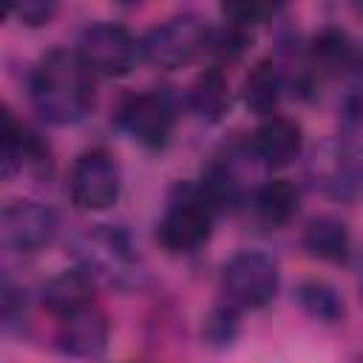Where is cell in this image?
<instances>
[{"label": "cell", "mask_w": 363, "mask_h": 363, "mask_svg": "<svg viewBox=\"0 0 363 363\" xmlns=\"http://www.w3.org/2000/svg\"><path fill=\"white\" fill-rule=\"evenodd\" d=\"M28 99L48 125H79L96 105V77L77 48H48L28 74Z\"/></svg>", "instance_id": "obj_1"}, {"label": "cell", "mask_w": 363, "mask_h": 363, "mask_svg": "<svg viewBox=\"0 0 363 363\" xmlns=\"http://www.w3.org/2000/svg\"><path fill=\"white\" fill-rule=\"evenodd\" d=\"M77 267L85 269L94 281L113 289H136L145 281L142 258L122 227L94 224L74 238Z\"/></svg>", "instance_id": "obj_2"}, {"label": "cell", "mask_w": 363, "mask_h": 363, "mask_svg": "<svg viewBox=\"0 0 363 363\" xmlns=\"http://www.w3.org/2000/svg\"><path fill=\"white\" fill-rule=\"evenodd\" d=\"M216 213L196 187V182H179L156 221V241L170 255H190L210 241Z\"/></svg>", "instance_id": "obj_3"}, {"label": "cell", "mask_w": 363, "mask_h": 363, "mask_svg": "<svg viewBox=\"0 0 363 363\" xmlns=\"http://www.w3.org/2000/svg\"><path fill=\"white\" fill-rule=\"evenodd\" d=\"M210 28L213 26L196 11L170 14L142 37V60L162 71L184 68L196 57L207 54Z\"/></svg>", "instance_id": "obj_4"}, {"label": "cell", "mask_w": 363, "mask_h": 363, "mask_svg": "<svg viewBox=\"0 0 363 363\" xmlns=\"http://www.w3.org/2000/svg\"><path fill=\"white\" fill-rule=\"evenodd\" d=\"M176 119H179V96L170 88H147L130 94L119 102L113 113L116 128L147 150H162L170 142Z\"/></svg>", "instance_id": "obj_5"}, {"label": "cell", "mask_w": 363, "mask_h": 363, "mask_svg": "<svg viewBox=\"0 0 363 363\" xmlns=\"http://www.w3.org/2000/svg\"><path fill=\"white\" fill-rule=\"evenodd\" d=\"M77 54L94 77H128L142 62V37L122 23L96 20L79 31Z\"/></svg>", "instance_id": "obj_6"}, {"label": "cell", "mask_w": 363, "mask_h": 363, "mask_svg": "<svg viewBox=\"0 0 363 363\" xmlns=\"http://www.w3.org/2000/svg\"><path fill=\"white\" fill-rule=\"evenodd\" d=\"M281 286V269L261 250H238L221 267V295L235 309H264Z\"/></svg>", "instance_id": "obj_7"}, {"label": "cell", "mask_w": 363, "mask_h": 363, "mask_svg": "<svg viewBox=\"0 0 363 363\" xmlns=\"http://www.w3.org/2000/svg\"><path fill=\"white\" fill-rule=\"evenodd\" d=\"M122 170L111 150L91 147L79 153L68 173V199L82 213H102L119 201Z\"/></svg>", "instance_id": "obj_8"}, {"label": "cell", "mask_w": 363, "mask_h": 363, "mask_svg": "<svg viewBox=\"0 0 363 363\" xmlns=\"http://www.w3.org/2000/svg\"><path fill=\"white\" fill-rule=\"evenodd\" d=\"M60 233V216L54 207L34 201V199H17L9 201L0 213V241L6 250L17 255H34L45 250Z\"/></svg>", "instance_id": "obj_9"}, {"label": "cell", "mask_w": 363, "mask_h": 363, "mask_svg": "<svg viewBox=\"0 0 363 363\" xmlns=\"http://www.w3.org/2000/svg\"><path fill=\"white\" fill-rule=\"evenodd\" d=\"M0 164L3 179L17 173H28L34 179L51 176V150L48 145L26 125H20L9 108H3V130H0Z\"/></svg>", "instance_id": "obj_10"}, {"label": "cell", "mask_w": 363, "mask_h": 363, "mask_svg": "<svg viewBox=\"0 0 363 363\" xmlns=\"http://www.w3.org/2000/svg\"><path fill=\"white\" fill-rule=\"evenodd\" d=\"M247 150L261 167L284 170V167H289V164H295L301 159V153H303V130L289 116H281V113L267 116L250 133Z\"/></svg>", "instance_id": "obj_11"}, {"label": "cell", "mask_w": 363, "mask_h": 363, "mask_svg": "<svg viewBox=\"0 0 363 363\" xmlns=\"http://www.w3.org/2000/svg\"><path fill=\"white\" fill-rule=\"evenodd\" d=\"M108 335H111V326H108L105 312L96 303H91V306L71 312V315L57 320L54 343L65 357L91 363V360H99L105 354Z\"/></svg>", "instance_id": "obj_12"}, {"label": "cell", "mask_w": 363, "mask_h": 363, "mask_svg": "<svg viewBox=\"0 0 363 363\" xmlns=\"http://www.w3.org/2000/svg\"><path fill=\"white\" fill-rule=\"evenodd\" d=\"M284 91H286V79L281 65L272 57H264L252 62V68L247 71L241 82V102L250 113H255L258 119H267V116H275Z\"/></svg>", "instance_id": "obj_13"}, {"label": "cell", "mask_w": 363, "mask_h": 363, "mask_svg": "<svg viewBox=\"0 0 363 363\" xmlns=\"http://www.w3.org/2000/svg\"><path fill=\"white\" fill-rule=\"evenodd\" d=\"M94 284L96 281L79 267L62 269V272H57L54 278H48L43 284L40 303L60 320V318H65L71 312H79V309L94 303Z\"/></svg>", "instance_id": "obj_14"}, {"label": "cell", "mask_w": 363, "mask_h": 363, "mask_svg": "<svg viewBox=\"0 0 363 363\" xmlns=\"http://www.w3.org/2000/svg\"><path fill=\"white\" fill-rule=\"evenodd\" d=\"M306 65L315 79L349 74L357 65V48L340 28H323L306 45Z\"/></svg>", "instance_id": "obj_15"}, {"label": "cell", "mask_w": 363, "mask_h": 363, "mask_svg": "<svg viewBox=\"0 0 363 363\" xmlns=\"http://www.w3.org/2000/svg\"><path fill=\"white\" fill-rule=\"evenodd\" d=\"M184 105L187 111L207 125H216L224 119V113L230 111V82L227 74L218 65H210L204 71L196 74V79L190 82L187 94H184Z\"/></svg>", "instance_id": "obj_16"}, {"label": "cell", "mask_w": 363, "mask_h": 363, "mask_svg": "<svg viewBox=\"0 0 363 363\" xmlns=\"http://www.w3.org/2000/svg\"><path fill=\"white\" fill-rule=\"evenodd\" d=\"M301 244L306 255L326 261V264H346L352 255V235L349 227L335 216H315L306 221L301 233Z\"/></svg>", "instance_id": "obj_17"}, {"label": "cell", "mask_w": 363, "mask_h": 363, "mask_svg": "<svg viewBox=\"0 0 363 363\" xmlns=\"http://www.w3.org/2000/svg\"><path fill=\"white\" fill-rule=\"evenodd\" d=\"M250 207L261 224L278 230L295 218V213L301 207V190L289 179H269L252 190Z\"/></svg>", "instance_id": "obj_18"}, {"label": "cell", "mask_w": 363, "mask_h": 363, "mask_svg": "<svg viewBox=\"0 0 363 363\" xmlns=\"http://www.w3.org/2000/svg\"><path fill=\"white\" fill-rule=\"evenodd\" d=\"M196 187L201 190V196L207 199L216 216L244 201V182L230 159H213L196 179Z\"/></svg>", "instance_id": "obj_19"}, {"label": "cell", "mask_w": 363, "mask_h": 363, "mask_svg": "<svg viewBox=\"0 0 363 363\" xmlns=\"http://www.w3.org/2000/svg\"><path fill=\"white\" fill-rule=\"evenodd\" d=\"M295 301L298 306L318 323H340L346 318V303L340 298V292L323 281V278H306L295 286Z\"/></svg>", "instance_id": "obj_20"}, {"label": "cell", "mask_w": 363, "mask_h": 363, "mask_svg": "<svg viewBox=\"0 0 363 363\" xmlns=\"http://www.w3.org/2000/svg\"><path fill=\"white\" fill-rule=\"evenodd\" d=\"M252 43V28L238 26V23H221L218 28H210V43H207V54L216 60V65L221 68V62H235L247 54Z\"/></svg>", "instance_id": "obj_21"}, {"label": "cell", "mask_w": 363, "mask_h": 363, "mask_svg": "<svg viewBox=\"0 0 363 363\" xmlns=\"http://www.w3.org/2000/svg\"><path fill=\"white\" fill-rule=\"evenodd\" d=\"M238 312H241V309H235V306L227 303V301L216 303V306L204 315V320H201V337H204L210 346H216V349L233 346L235 337H238V329H241Z\"/></svg>", "instance_id": "obj_22"}, {"label": "cell", "mask_w": 363, "mask_h": 363, "mask_svg": "<svg viewBox=\"0 0 363 363\" xmlns=\"http://www.w3.org/2000/svg\"><path fill=\"white\" fill-rule=\"evenodd\" d=\"M28 318V301L20 286H14L9 278L3 281V326L6 332H17L26 326Z\"/></svg>", "instance_id": "obj_23"}, {"label": "cell", "mask_w": 363, "mask_h": 363, "mask_svg": "<svg viewBox=\"0 0 363 363\" xmlns=\"http://www.w3.org/2000/svg\"><path fill=\"white\" fill-rule=\"evenodd\" d=\"M11 14H14L23 26L37 28V26L51 23V17L57 14V3H54V0H26V3L14 6V9H11Z\"/></svg>", "instance_id": "obj_24"}, {"label": "cell", "mask_w": 363, "mask_h": 363, "mask_svg": "<svg viewBox=\"0 0 363 363\" xmlns=\"http://www.w3.org/2000/svg\"><path fill=\"white\" fill-rule=\"evenodd\" d=\"M221 11H224V17H227L230 23H238V26H247V28H252V26H258V23H264L267 17H272V14H275V9H272V6H258V3L224 6Z\"/></svg>", "instance_id": "obj_25"}]
</instances>
